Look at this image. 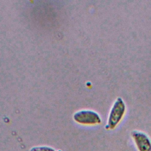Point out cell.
<instances>
[{
    "label": "cell",
    "mask_w": 151,
    "mask_h": 151,
    "mask_svg": "<svg viewBox=\"0 0 151 151\" xmlns=\"http://www.w3.org/2000/svg\"><path fill=\"white\" fill-rule=\"evenodd\" d=\"M126 112V104L120 97L117 98L110 110L106 129H114L122 120Z\"/></svg>",
    "instance_id": "1"
},
{
    "label": "cell",
    "mask_w": 151,
    "mask_h": 151,
    "mask_svg": "<svg viewBox=\"0 0 151 151\" xmlns=\"http://www.w3.org/2000/svg\"><path fill=\"white\" fill-rule=\"evenodd\" d=\"M74 120L78 123L87 125L100 124L101 119L99 114L93 110H83L75 113L73 116Z\"/></svg>",
    "instance_id": "2"
},
{
    "label": "cell",
    "mask_w": 151,
    "mask_h": 151,
    "mask_svg": "<svg viewBox=\"0 0 151 151\" xmlns=\"http://www.w3.org/2000/svg\"><path fill=\"white\" fill-rule=\"evenodd\" d=\"M131 135L139 151H151V140L146 133L138 130H133Z\"/></svg>",
    "instance_id": "3"
},
{
    "label": "cell",
    "mask_w": 151,
    "mask_h": 151,
    "mask_svg": "<svg viewBox=\"0 0 151 151\" xmlns=\"http://www.w3.org/2000/svg\"><path fill=\"white\" fill-rule=\"evenodd\" d=\"M29 151H55V150L51 147L46 146H34L32 147Z\"/></svg>",
    "instance_id": "4"
}]
</instances>
